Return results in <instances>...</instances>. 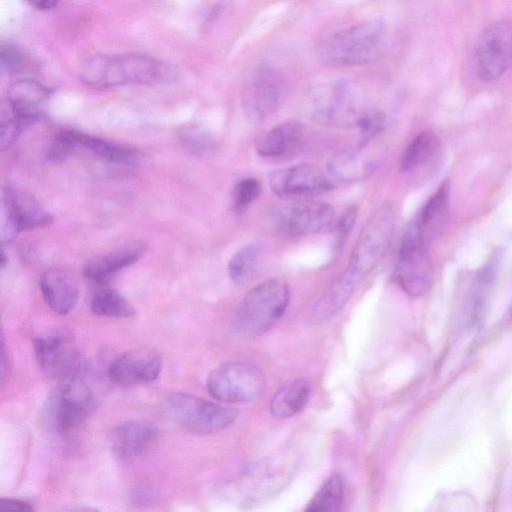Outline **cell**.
Wrapping results in <instances>:
<instances>
[{
    "instance_id": "6da1fadb",
    "label": "cell",
    "mask_w": 512,
    "mask_h": 512,
    "mask_svg": "<svg viewBox=\"0 0 512 512\" xmlns=\"http://www.w3.org/2000/svg\"><path fill=\"white\" fill-rule=\"evenodd\" d=\"M169 73L162 61L135 53L94 55L79 70L81 81L94 88L153 84L165 80Z\"/></svg>"
},
{
    "instance_id": "7a4b0ae2",
    "label": "cell",
    "mask_w": 512,
    "mask_h": 512,
    "mask_svg": "<svg viewBox=\"0 0 512 512\" xmlns=\"http://www.w3.org/2000/svg\"><path fill=\"white\" fill-rule=\"evenodd\" d=\"M385 47L384 25L370 21L329 34L319 43L317 52L325 65L348 66L376 60Z\"/></svg>"
},
{
    "instance_id": "3957f363",
    "label": "cell",
    "mask_w": 512,
    "mask_h": 512,
    "mask_svg": "<svg viewBox=\"0 0 512 512\" xmlns=\"http://www.w3.org/2000/svg\"><path fill=\"white\" fill-rule=\"evenodd\" d=\"M94 405L92 390L79 376L64 378L47 395L42 423L51 432L68 434L86 420Z\"/></svg>"
},
{
    "instance_id": "277c9868",
    "label": "cell",
    "mask_w": 512,
    "mask_h": 512,
    "mask_svg": "<svg viewBox=\"0 0 512 512\" xmlns=\"http://www.w3.org/2000/svg\"><path fill=\"white\" fill-rule=\"evenodd\" d=\"M289 297L287 284L278 279L255 286L245 295L237 310L238 328L249 336L265 333L283 316Z\"/></svg>"
},
{
    "instance_id": "5b68a950",
    "label": "cell",
    "mask_w": 512,
    "mask_h": 512,
    "mask_svg": "<svg viewBox=\"0 0 512 512\" xmlns=\"http://www.w3.org/2000/svg\"><path fill=\"white\" fill-rule=\"evenodd\" d=\"M394 227L393 208L388 203L382 204L362 228L346 269L362 281L385 257L393 238Z\"/></svg>"
},
{
    "instance_id": "8992f818",
    "label": "cell",
    "mask_w": 512,
    "mask_h": 512,
    "mask_svg": "<svg viewBox=\"0 0 512 512\" xmlns=\"http://www.w3.org/2000/svg\"><path fill=\"white\" fill-rule=\"evenodd\" d=\"M430 240L411 221L398 251L395 279L407 294L418 297L427 292L432 279V263L428 253Z\"/></svg>"
},
{
    "instance_id": "52a82bcc",
    "label": "cell",
    "mask_w": 512,
    "mask_h": 512,
    "mask_svg": "<svg viewBox=\"0 0 512 512\" xmlns=\"http://www.w3.org/2000/svg\"><path fill=\"white\" fill-rule=\"evenodd\" d=\"M169 417L185 430L212 433L230 426L238 411L188 393H175L165 404Z\"/></svg>"
},
{
    "instance_id": "ba28073f",
    "label": "cell",
    "mask_w": 512,
    "mask_h": 512,
    "mask_svg": "<svg viewBox=\"0 0 512 512\" xmlns=\"http://www.w3.org/2000/svg\"><path fill=\"white\" fill-rule=\"evenodd\" d=\"M336 221L332 206L311 200L274 207L268 217V224L275 233L289 237L333 230Z\"/></svg>"
},
{
    "instance_id": "9c48e42d",
    "label": "cell",
    "mask_w": 512,
    "mask_h": 512,
    "mask_svg": "<svg viewBox=\"0 0 512 512\" xmlns=\"http://www.w3.org/2000/svg\"><path fill=\"white\" fill-rule=\"evenodd\" d=\"M265 376L255 365L246 362H226L215 367L206 380L207 390L223 402H251L264 392Z\"/></svg>"
},
{
    "instance_id": "30bf717a",
    "label": "cell",
    "mask_w": 512,
    "mask_h": 512,
    "mask_svg": "<svg viewBox=\"0 0 512 512\" xmlns=\"http://www.w3.org/2000/svg\"><path fill=\"white\" fill-rule=\"evenodd\" d=\"M475 67L483 82H494L512 68V22L502 20L486 28L475 52Z\"/></svg>"
},
{
    "instance_id": "8fae6325",
    "label": "cell",
    "mask_w": 512,
    "mask_h": 512,
    "mask_svg": "<svg viewBox=\"0 0 512 512\" xmlns=\"http://www.w3.org/2000/svg\"><path fill=\"white\" fill-rule=\"evenodd\" d=\"M282 95V79L273 68L262 65L254 69L241 89V107L246 119L259 123L277 109Z\"/></svg>"
},
{
    "instance_id": "7c38bea8",
    "label": "cell",
    "mask_w": 512,
    "mask_h": 512,
    "mask_svg": "<svg viewBox=\"0 0 512 512\" xmlns=\"http://www.w3.org/2000/svg\"><path fill=\"white\" fill-rule=\"evenodd\" d=\"M36 359L48 374L62 379L81 372L82 360L75 339L68 330H56L34 338Z\"/></svg>"
},
{
    "instance_id": "4fadbf2b",
    "label": "cell",
    "mask_w": 512,
    "mask_h": 512,
    "mask_svg": "<svg viewBox=\"0 0 512 512\" xmlns=\"http://www.w3.org/2000/svg\"><path fill=\"white\" fill-rule=\"evenodd\" d=\"M366 109L354 106L351 92L344 83H333L317 88L311 95L309 113L318 123L356 128Z\"/></svg>"
},
{
    "instance_id": "5bb4252c",
    "label": "cell",
    "mask_w": 512,
    "mask_h": 512,
    "mask_svg": "<svg viewBox=\"0 0 512 512\" xmlns=\"http://www.w3.org/2000/svg\"><path fill=\"white\" fill-rule=\"evenodd\" d=\"M272 192L280 197H305L321 194L333 188L330 178L311 164H297L269 175Z\"/></svg>"
},
{
    "instance_id": "9a60e30c",
    "label": "cell",
    "mask_w": 512,
    "mask_h": 512,
    "mask_svg": "<svg viewBox=\"0 0 512 512\" xmlns=\"http://www.w3.org/2000/svg\"><path fill=\"white\" fill-rule=\"evenodd\" d=\"M162 358L150 348H137L115 358L109 368L110 379L120 385H135L155 380L161 371Z\"/></svg>"
},
{
    "instance_id": "2e32d148",
    "label": "cell",
    "mask_w": 512,
    "mask_h": 512,
    "mask_svg": "<svg viewBox=\"0 0 512 512\" xmlns=\"http://www.w3.org/2000/svg\"><path fill=\"white\" fill-rule=\"evenodd\" d=\"M155 425L146 420H129L112 429L109 444L113 454L121 461L141 455L154 441Z\"/></svg>"
},
{
    "instance_id": "e0dca14e",
    "label": "cell",
    "mask_w": 512,
    "mask_h": 512,
    "mask_svg": "<svg viewBox=\"0 0 512 512\" xmlns=\"http://www.w3.org/2000/svg\"><path fill=\"white\" fill-rule=\"evenodd\" d=\"M39 287L45 303L57 314L69 313L78 301L77 283L63 269L52 268L45 271L40 278Z\"/></svg>"
},
{
    "instance_id": "ac0fdd59",
    "label": "cell",
    "mask_w": 512,
    "mask_h": 512,
    "mask_svg": "<svg viewBox=\"0 0 512 512\" xmlns=\"http://www.w3.org/2000/svg\"><path fill=\"white\" fill-rule=\"evenodd\" d=\"M1 208L11 217L19 232L47 226L53 221L33 197L10 187L2 191Z\"/></svg>"
},
{
    "instance_id": "d6986e66",
    "label": "cell",
    "mask_w": 512,
    "mask_h": 512,
    "mask_svg": "<svg viewBox=\"0 0 512 512\" xmlns=\"http://www.w3.org/2000/svg\"><path fill=\"white\" fill-rule=\"evenodd\" d=\"M145 252V244L133 242L86 263L83 272L91 281L102 283L112 274L138 261Z\"/></svg>"
},
{
    "instance_id": "ffe728a7",
    "label": "cell",
    "mask_w": 512,
    "mask_h": 512,
    "mask_svg": "<svg viewBox=\"0 0 512 512\" xmlns=\"http://www.w3.org/2000/svg\"><path fill=\"white\" fill-rule=\"evenodd\" d=\"M305 127L301 122H283L262 134L255 149L262 157L275 158L297 149L303 140Z\"/></svg>"
},
{
    "instance_id": "44dd1931",
    "label": "cell",
    "mask_w": 512,
    "mask_h": 512,
    "mask_svg": "<svg viewBox=\"0 0 512 512\" xmlns=\"http://www.w3.org/2000/svg\"><path fill=\"white\" fill-rule=\"evenodd\" d=\"M63 133L69 140L72 151L78 147H82L98 158L119 164H134L138 162L141 157L138 150L123 144H118L75 130L63 131Z\"/></svg>"
},
{
    "instance_id": "7402d4cb",
    "label": "cell",
    "mask_w": 512,
    "mask_h": 512,
    "mask_svg": "<svg viewBox=\"0 0 512 512\" xmlns=\"http://www.w3.org/2000/svg\"><path fill=\"white\" fill-rule=\"evenodd\" d=\"M366 145L358 143L355 147L339 151L328 163L329 173L342 182H357L370 176L376 162L363 154Z\"/></svg>"
},
{
    "instance_id": "603a6c76",
    "label": "cell",
    "mask_w": 512,
    "mask_h": 512,
    "mask_svg": "<svg viewBox=\"0 0 512 512\" xmlns=\"http://www.w3.org/2000/svg\"><path fill=\"white\" fill-rule=\"evenodd\" d=\"M441 153L440 139L431 131H422L405 148L400 168L406 173L430 168L439 161Z\"/></svg>"
},
{
    "instance_id": "cb8c5ba5",
    "label": "cell",
    "mask_w": 512,
    "mask_h": 512,
    "mask_svg": "<svg viewBox=\"0 0 512 512\" xmlns=\"http://www.w3.org/2000/svg\"><path fill=\"white\" fill-rule=\"evenodd\" d=\"M310 384L302 378L284 384L270 401V411L277 418H289L299 413L307 404Z\"/></svg>"
},
{
    "instance_id": "d4e9b609",
    "label": "cell",
    "mask_w": 512,
    "mask_h": 512,
    "mask_svg": "<svg viewBox=\"0 0 512 512\" xmlns=\"http://www.w3.org/2000/svg\"><path fill=\"white\" fill-rule=\"evenodd\" d=\"M361 281L346 268L329 284L316 304V312L322 318L338 313L350 299Z\"/></svg>"
},
{
    "instance_id": "484cf974",
    "label": "cell",
    "mask_w": 512,
    "mask_h": 512,
    "mask_svg": "<svg viewBox=\"0 0 512 512\" xmlns=\"http://www.w3.org/2000/svg\"><path fill=\"white\" fill-rule=\"evenodd\" d=\"M450 188L444 183L412 219L431 240L445 224L449 212Z\"/></svg>"
},
{
    "instance_id": "4316f807",
    "label": "cell",
    "mask_w": 512,
    "mask_h": 512,
    "mask_svg": "<svg viewBox=\"0 0 512 512\" xmlns=\"http://www.w3.org/2000/svg\"><path fill=\"white\" fill-rule=\"evenodd\" d=\"M90 307L94 314L109 318H129L135 314L129 301L112 288L98 290L91 299Z\"/></svg>"
},
{
    "instance_id": "83f0119b",
    "label": "cell",
    "mask_w": 512,
    "mask_h": 512,
    "mask_svg": "<svg viewBox=\"0 0 512 512\" xmlns=\"http://www.w3.org/2000/svg\"><path fill=\"white\" fill-rule=\"evenodd\" d=\"M259 254V248L254 244L246 245L235 252L228 263V274L235 284H245L253 278Z\"/></svg>"
},
{
    "instance_id": "f1b7e54d",
    "label": "cell",
    "mask_w": 512,
    "mask_h": 512,
    "mask_svg": "<svg viewBox=\"0 0 512 512\" xmlns=\"http://www.w3.org/2000/svg\"><path fill=\"white\" fill-rule=\"evenodd\" d=\"M344 492L342 477L334 473L330 475L306 507V511H336L341 505Z\"/></svg>"
},
{
    "instance_id": "f546056e",
    "label": "cell",
    "mask_w": 512,
    "mask_h": 512,
    "mask_svg": "<svg viewBox=\"0 0 512 512\" xmlns=\"http://www.w3.org/2000/svg\"><path fill=\"white\" fill-rule=\"evenodd\" d=\"M274 473L271 463L254 464L245 473V482L248 485V498H256L259 493L273 489Z\"/></svg>"
},
{
    "instance_id": "4dcf8cb0",
    "label": "cell",
    "mask_w": 512,
    "mask_h": 512,
    "mask_svg": "<svg viewBox=\"0 0 512 512\" xmlns=\"http://www.w3.org/2000/svg\"><path fill=\"white\" fill-rule=\"evenodd\" d=\"M180 138L189 148L199 153H207L215 148L212 135L199 127L183 128Z\"/></svg>"
},
{
    "instance_id": "1f68e13d",
    "label": "cell",
    "mask_w": 512,
    "mask_h": 512,
    "mask_svg": "<svg viewBox=\"0 0 512 512\" xmlns=\"http://www.w3.org/2000/svg\"><path fill=\"white\" fill-rule=\"evenodd\" d=\"M261 184L255 178H245L237 183L234 190V205L243 210L253 203L260 195Z\"/></svg>"
},
{
    "instance_id": "d6a6232c",
    "label": "cell",
    "mask_w": 512,
    "mask_h": 512,
    "mask_svg": "<svg viewBox=\"0 0 512 512\" xmlns=\"http://www.w3.org/2000/svg\"><path fill=\"white\" fill-rule=\"evenodd\" d=\"M357 218V208L351 207L336 221L334 231L336 233L337 246L342 245L350 234Z\"/></svg>"
},
{
    "instance_id": "836d02e7",
    "label": "cell",
    "mask_w": 512,
    "mask_h": 512,
    "mask_svg": "<svg viewBox=\"0 0 512 512\" xmlns=\"http://www.w3.org/2000/svg\"><path fill=\"white\" fill-rule=\"evenodd\" d=\"M0 509L1 510H10V511H33V507L22 500L19 499H11V498H3L0 500Z\"/></svg>"
},
{
    "instance_id": "e575fe53",
    "label": "cell",
    "mask_w": 512,
    "mask_h": 512,
    "mask_svg": "<svg viewBox=\"0 0 512 512\" xmlns=\"http://www.w3.org/2000/svg\"><path fill=\"white\" fill-rule=\"evenodd\" d=\"M32 6L39 10H46L54 7L58 0H27Z\"/></svg>"
}]
</instances>
